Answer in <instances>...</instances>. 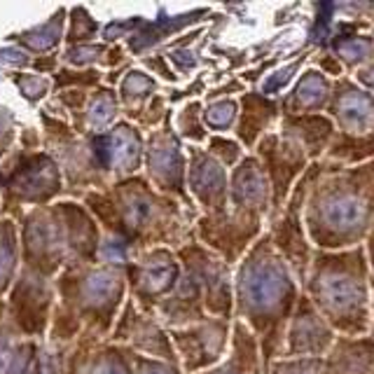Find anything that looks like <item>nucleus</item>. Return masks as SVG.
<instances>
[{
    "label": "nucleus",
    "instance_id": "nucleus-2",
    "mask_svg": "<svg viewBox=\"0 0 374 374\" xmlns=\"http://www.w3.org/2000/svg\"><path fill=\"white\" fill-rule=\"evenodd\" d=\"M304 225L314 248L349 250L365 243L374 225V162L341 166L314 162Z\"/></svg>",
    "mask_w": 374,
    "mask_h": 374
},
{
    "label": "nucleus",
    "instance_id": "nucleus-1",
    "mask_svg": "<svg viewBox=\"0 0 374 374\" xmlns=\"http://www.w3.org/2000/svg\"><path fill=\"white\" fill-rule=\"evenodd\" d=\"M300 298V281L274 250L269 236L262 234L234 267V320L255 334L264 370L281 358Z\"/></svg>",
    "mask_w": 374,
    "mask_h": 374
},
{
    "label": "nucleus",
    "instance_id": "nucleus-12",
    "mask_svg": "<svg viewBox=\"0 0 374 374\" xmlns=\"http://www.w3.org/2000/svg\"><path fill=\"white\" fill-rule=\"evenodd\" d=\"M187 190L202 206V216L225 211L229 206V171L206 147L192 145L187 150Z\"/></svg>",
    "mask_w": 374,
    "mask_h": 374
},
{
    "label": "nucleus",
    "instance_id": "nucleus-31",
    "mask_svg": "<svg viewBox=\"0 0 374 374\" xmlns=\"http://www.w3.org/2000/svg\"><path fill=\"white\" fill-rule=\"evenodd\" d=\"M370 31L374 33V8H372V15H370Z\"/></svg>",
    "mask_w": 374,
    "mask_h": 374
},
{
    "label": "nucleus",
    "instance_id": "nucleus-29",
    "mask_svg": "<svg viewBox=\"0 0 374 374\" xmlns=\"http://www.w3.org/2000/svg\"><path fill=\"white\" fill-rule=\"evenodd\" d=\"M363 248H365V257H367V267H370V279L374 281V225H372L370 234H367V238H365Z\"/></svg>",
    "mask_w": 374,
    "mask_h": 374
},
{
    "label": "nucleus",
    "instance_id": "nucleus-18",
    "mask_svg": "<svg viewBox=\"0 0 374 374\" xmlns=\"http://www.w3.org/2000/svg\"><path fill=\"white\" fill-rule=\"evenodd\" d=\"M325 374H374V337H339L325 356Z\"/></svg>",
    "mask_w": 374,
    "mask_h": 374
},
{
    "label": "nucleus",
    "instance_id": "nucleus-4",
    "mask_svg": "<svg viewBox=\"0 0 374 374\" xmlns=\"http://www.w3.org/2000/svg\"><path fill=\"white\" fill-rule=\"evenodd\" d=\"M334 124V138L325 162L360 166L374 162V96L358 87L349 75L334 82L325 111Z\"/></svg>",
    "mask_w": 374,
    "mask_h": 374
},
{
    "label": "nucleus",
    "instance_id": "nucleus-11",
    "mask_svg": "<svg viewBox=\"0 0 374 374\" xmlns=\"http://www.w3.org/2000/svg\"><path fill=\"white\" fill-rule=\"evenodd\" d=\"M337 334L325 318L316 311L311 300L302 293L288 323L286 339H283L281 358H325L330 353Z\"/></svg>",
    "mask_w": 374,
    "mask_h": 374
},
{
    "label": "nucleus",
    "instance_id": "nucleus-14",
    "mask_svg": "<svg viewBox=\"0 0 374 374\" xmlns=\"http://www.w3.org/2000/svg\"><path fill=\"white\" fill-rule=\"evenodd\" d=\"M279 133L295 143L309 162H323L334 138V124L327 115H283Z\"/></svg>",
    "mask_w": 374,
    "mask_h": 374
},
{
    "label": "nucleus",
    "instance_id": "nucleus-10",
    "mask_svg": "<svg viewBox=\"0 0 374 374\" xmlns=\"http://www.w3.org/2000/svg\"><path fill=\"white\" fill-rule=\"evenodd\" d=\"M229 211L267 227L272 216V185L255 154H246V159L229 171Z\"/></svg>",
    "mask_w": 374,
    "mask_h": 374
},
{
    "label": "nucleus",
    "instance_id": "nucleus-23",
    "mask_svg": "<svg viewBox=\"0 0 374 374\" xmlns=\"http://www.w3.org/2000/svg\"><path fill=\"white\" fill-rule=\"evenodd\" d=\"M206 145H209L206 147V152H209L218 164H222L227 171L236 169V166L241 164L248 154L234 136H211Z\"/></svg>",
    "mask_w": 374,
    "mask_h": 374
},
{
    "label": "nucleus",
    "instance_id": "nucleus-6",
    "mask_svg": "<svg viewBox=\"0 0 374 374\" xmlns=\"http://www.w3.org/2000/svg\"><path fill=\"white\" fill-rule=\"evenodd\" d=\"M178 257L202 293L206 314L234 320V267L199 241L185 243Z\"/></svg>",
    "mask_w": 374,
    "mask_h": 374
},
{
    "label": "nucleus",
    "instance_id": "nucleus-26",
    "mask_svg": "<svg viewBox=\"0 0 374 374\" xmlns=\"http://www.w3.org/2000/svg\"><path fill=\"white\" fill-rule=\"evenodd\" d=\"M309 66L316 68V70H318V73H323L325 77H330L332 82H337V80H341V77H346L344 66H341L339 59L332 54L330 49L311 51V59H309Z\"/></svg>",
    "mask_w": 374,
    "mask_h": 374
},
{
    "label": "nucleus",
    "instance_id": "nucleus-20",
    "mask_svg": "<svg viewBox=\"0 0 374 374\" xmlns=\"http://www.w3.org/2000/svg\"><path fill=\"white\" fill-rule=\"evenodd\" d=\"M309 59H311V49L302 44V47L295 51L293 59L281 61L279 66L272 68L267 75L262 77L260 85L255 87V92H260L262 96H267V99H276V101H279L281 96L295 85V80L300 77L302 70L309 66Z\"/></svg>",
    "mask_w": 374,
    "mask_h": 374
},
{
    "label": "nucleus",
    "instance_id": "nucleus-27",
    "mask_svg": "<svg viewBox=\"0 0 374 374\" xmlns=\"http://www.w3.org/2000/svg\"><path fill=\"white\" fill-rule=\"evenodd\" d=\"M248 85L241 80V77H231V80L222 82L220 87H216L213 92H209V103L211 101H220V99H238L241 94L248 92Z\"/></svg>",
    "mask_w": 374,
    "mask_h": 374
},
{
    "label": "nucleus",
    "instance_id": "nucleus-21",
    "mask_svg": "<svg viewBox=\"0 0 374 374\" xmlns=\"http://www.w3.org/2000/svg\"><path fill=\"white\" fill-rule=\"evenodd\" d=\"M311 24L307 31L304 47L311 51L327 49L334 35V22H337V3H314L311 5Z\"/></svg>",
    "mask_w": 374,
    "mask_h": 374
},
{
    "label": "nucleus",
    "instance_id": "nucleus-15",
    "mask_svg": "<svg viewBox=\"0 0 374 374\" xmlns=\"http://www.w3.org/2000/svg\"><path fill=\"white\" fill-rule=\"evenodd\" d=\"M334 82L316 68L307 66L295 80V85L281 96L283 115H325L332 99Z\"/></svg>",
    "mask_w": 374,
    "mask_h": 374
},
{
    "label": "nucleus",
    "instance_id": "nucleus-24",
    "mask_svg": "<svg viewBox=\"0 0 374 374\" xmlns=\"http://www.w3.org/2000/svg\"><path fill=\"white\" fill-rule=\"evenodd\" d=\"M178 131H180V136L192 140L195 145L209 143L211 133H209V129H206V124H204V106H202V103H190V106L180 111V115H178Z\"/></svg>",
    "mask_w": 374,
    "mask_h": 374
},
{
    "label": "nucleus",
    "instance_id": "nucleus-9",
    "mask_svg": "<svg viewBox=\"0 0 374 374\" xmlns=\"http://www.w3.org/2000/svg\"><path fill=\"white\" fill-rule=\"evenodd\" d=\"M195 231L199 236V243H204L227 264L236 267L243 260V255L253 248V243L264 234V225L234 216L227 206L225 211L199 216Z\"/></svg>",
    "mask_w": 374,
    "mask_h": 374
},
{
    "label": "nucleus",
    "instance_id": "nucleus-19",
    "mask_svg": "<svg viewBox=\"0 0 374 374\" xmlns=\"http://www.w3.org/2000/svg\"><path fill=\"white\" fill-rule=\"evenodd\" d=\"M327 49L332 51L344 66L346 75L358 73L374 59V33H334Z\"/></svg>",
    "mask_w": 374,
    "mask_h": 374
},
{
    "label": "nucleus",
    "instance_id": "nucleus-28",
    "mask_svg": "<svg viewBox=\"0 0 374 374\" xmlns=\"http://www.w3.org/2000/svg\"><path fill=\"white\" fill-rule=\"evenodd\" d=\"M351 80L356 82L358 87H363L365 92H370L374 96V59L367 63L365 68H360L358 73H353Z\"/></svg>",
    "mask_w": 374,
    "mask_h": 374
},
{
    "label": "nucleus",
    "instance_id": "nucleus-25",
    "mask_svg": "<svg viewBox=\"0 0 374 374\" xmlns=\"http://www.w3.org/2000/svg\"><path fill=\"white\" fill-rule=\"evenodd\" d=\"M264 374H325V358H279Z\"/></svg>",
    "mask_w": 374,
    "mask_h": 374
},
{
    "label": "nucleus",
    "instance_id": "nucleus-16",
    "mask_svg": "<svg viewBox=\"0 0 374 374\" xmlns=\"http://www.w3.org/2000/svg\"><path fill=\"white\" fill-rule=\"evenodd\" d=\"M154 150L150 159L152 176L157 180V185L164 192H169L173 197L187 199V159L183 150H180V140L171 129H164L157 138H154Z\"/></svg>",
    "mask_w": 374,
    "mask_h": 374
},
{
    "label": "nucleus",
    "instance_id": "nucleus-13",
    "mask_svg": "<svg viewBox=\"0 0 374 374\" xmlns=\"http://www.w3.org/2000/svg\"><path fill=\"white\" fill-rule=\"evenodd\" d=\"M281 103L276 99H267L255 89H248L238 96V117L234 127V136L248 154L255 150L264 136L274 133L281 124Z\"/></svg>",
    "mask_w": 374,
    "mask_h": 374
},
{
    "label": "nucleus",
    "instance_id": "nucleus-3",
    "mask_svg": "<svg viewBox=\"0 0 374 374\" xmlns=\"http://www.w3.org/2000/svg\"><path fill=\"white\" fill-rule=\"evenodd\" d=\"M302 293L339 337H365L372 330V279L365 248L314 250Z\"/></svg>",
    "mask_w": 374,
    "mask_h": 374
},
{
    "label": "nucleus",
    "instance_id": "nucleus-22",
    "mask_svg": "<svg viewBox=\"0 0 374 374\" xmlns=\"http://www.w3.org/2000/svg\"><path fill=\"white\" fill-rule=\"evenodd\" d=\"M238 117V99H220L204 106V124L211 136H231Z\"/></svg>",
    "mask_w": 374,
    "mask_h": 374
},
{
    "label": "nucleus",
    "instance_id": "nucleus-7",
    "mask_svg": "<svg viewBox=\"0 0 374 374\" xmlns=\"http://www.w3.org/2000/svg\"><path fill=\"white\" fill-rule=\"evenodd\" d=\"M234 320L206 316L190 327L173 330V351L183 358V367L190 374L206 372L227 356Z\"/></svg>",
    "mask_w": 374,
    "mask_h": 374
},
{
    "label": "nucleus",
    "instance_id": "nucleus-17",
    "mask_svg": "<svg viewBox=\"0 0 374 374\" xmlns=\"http://www.w3.org/2000/svg\"><path fill=\"white\" fill-rule=\"evenodd\" d=\"M199 374H264L260 344L255 334L243 323L234 320L231 323V341L229 351L216 367Z\"/></svg>",
    "mask_w": 374,
    "mask_h": 374
},
{
    "label": "nucleus",
    "instance_id": "nucleus-5",
    "mask_svg": "<svg viewBox=\"0 0 374 374\" xmlns=\"http://www.w3.org/2000/svg\"><path fill=\"white\" fill-rule=\"evenodd\" d=\"M314 164L304 171V176L298 180V185L290 192L286 206L276 213L272 220L264 227V234L269 236L272 246L276 253L281 255V260L288 264L290 272L295 274V279L300 281V286L304 283L309 267H311L314 260V243L307 234V225H304V204L309 187L314 183Z\"/></svg>",
    "mask_w": 374,
    "mask_h": 374
},
{
    "label": "nucleus",
    "instance_id": "nucleus-30",
    "mask_svg": "<svg viewBox=\"0 0 374 374\" xmlns=\"http://www.w3.org/2000/svg\"><path fill=\"white\" fill-rule=\"evenodd\" d=\"M370 334L374 337V281H372V330H370Z\"/></svg>",
    "mask_w": 374,
    "mask_h": 374
},
{
    "label": "nucleus",
    "instance_id": "nucleus-8",
    "mask_svg": "<svg viewBox=\"0 0 374 374\" xmlns=\"http://www.w3.org/2000/svg\"><path fill=\"white\" fill-rule=\"evenodd\" d=\"M250 154L260 159L262 169L269 178V185H272V216H269V220H272L276 213L286 206L293 187L304 176L311 162L298 145L281 136L279 129L269 136H264Z\"/></svg>",
    "mask_w": 374,
    "mask_h": 374
}]
</instances>
